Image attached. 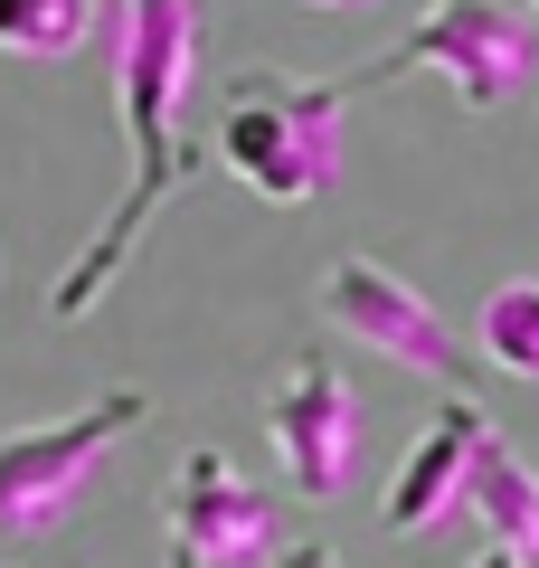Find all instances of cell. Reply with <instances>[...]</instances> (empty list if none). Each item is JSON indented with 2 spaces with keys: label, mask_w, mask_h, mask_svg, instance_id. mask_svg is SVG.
<instances>
[{
  "label": "cell",
  "mask_w": 539,
  "mask_h": 568,
  "mask_svg": "<svg viewBox=\"0 0 539 568\" xmlns=\"http://www.w3.org/2000/svg\"><path fill=\"white\" fill-rule=\"evenodd\" d=\"M114 10V104H123V200L104 209V227L77 246L58 284H48V313L58 323H85V313L114 294V275L133 265L142 227L171 209V190H190L200 171V142H190V95H200V39L209 10L200 0H104Z\"/></svg>",
  "instance_id": "1"
},
{
  "label": "cell",
  "mask_w": 539,
  "mask_h": 568,
  "mask_svg": "<svg viewBox=\"0 0 539 568\" xmlns=\"http://www.w3.org/2000/svg\"><path fill=\"white\" fill-rule=\"evenodd\" d=\"M340 114H350L340 77H237L218 104L209 152L265 209H303L340 181Z\"/></svg>",
  "instance_id": "2"
},
{
  "label": "cell",
  "mask_w": 539,
  "mask_h": 568,
  "mask_svg": "<svg viewBox=\"0 0 539 568\" xmlns=\"http://www.w3.org/2000/svg\"><path fill=\"white\" fill-rule=\"evenodd\" d=\"M142 417H152L142 388H104V398H85L77 417L10 426V436H0V530H20V540L58 530L67 511H77V493L104 474V455H114Z\"/></svg>",
  "instance_id": "3"
},
{
  "label": "cell",
  "mask_w": 539,
  "mask_h": 568,
  "mask_svg": "<svg viewBox=\"0 0 539 568\" xmlns=\"http://www.w3.org/2000/svg\"><path fill=\"white\" fill-rule=\"evenodd\" d=\"M530 58H539V29L520 20L511 0H436L417 29H407L398 48H379V58L359 67V77H340L359 95V85H398V77H445L474 114H492V104H511L520 85H530Z\"/></svg>",
  "instance_id": "4"
},
{
  "label": "cell",
  "mask_w": 539,
  "mask_h": 568,
  "mask_svg": "<svg viewBox=\"0 0 539 568\" xmlns=\"http://www.w3.org/2000/svg\"><path fill=\"white\" fill-rule=\"evenodd\" d=\"M265 436H275L284 484L303 503H340L359 465V388L332 361H284V379L265 388Z\"/></svg>",
  "instance_id": "5"
},
{
  "label": "cell",
  "mask_w": 539,
  "mask_h": 568,
  "mask_svg": "<svg viewBox=\"0 0 539 568\" xmlns=\"http://www.w3.org/2000/svg\"><path fill=\"white\" fill-rule=\"evenodd\" d=\"M322 313H332V323L350 332L359 351H379V361L417 369V379H464V369H455V332H445V313L426 304L407 275H388L379 256H340L332 275H322Z\"/></svg>",
  "instance_id": "6"
},
{
  "label": "cell",
  "mask_w": 539,
  "mask_h": 568,
  "mask_svg": "<svg viewBox=\"0 0 539 568\" xmlns=\"http://www.w3.org/2000/svg\"><path fill=\"white\" fill-rule=\"evenodd\" d=\"M161 521H171V540L190 549V559H209V568H246V559L275 549V503H265V493L246 484L218 446H200L190 465L171 474Z\"/></svg>",
  "instance_id": "7"
},
{
  "label": "cell",
  "mask_w": 539,
  "mask_h": 568,
  "mask_svg": "<svg viewBox=\"0 0 539 568\" xmlns=\"http://www.w3.org/2000/svg\"><path fill=\"white\" fill-rule=\"evenodd\" d=\"M482 407H464V398H445L436 417H426V436L398 455V474H388V493H379V530L388 540H426V530H445L464 511V474H474V436H482Z\"/></svg>",
  "instance_id": "8"
},
{
  "label": "cell",
  "mask_w": 539,
  "mask_h": 568,
  "mask_svg": "<svg viewBox=\"0 0 539 568\" xmlns=\"http://www.w3.org/2000/svg\"><path fill=\"white\" fill-rule=\"evenodd\" d=\"M464 503H474V521L492 530L501 549H530V559H539V474L520 465V446L501 436V426H482V436H474V474H464Z\"/></svg>",
  "instance_id": "9"
},
{
  "label": "cell",
  "mask_w": 539,
  "mask_h": 568,
  "mask_svg": "<svg viewBox=\"0 0 539 568\" xmlns=\"http://www.w3.org/2000/svg\"><path fill=\"white\" fill-rule=\"evenodd\" d=\"M104 29V0H0V58H77Z\"/></svg>",
  "instance_id": "10"
},
{
  "label": "cell",
  "mask_w": 539,
  "mask_h": 568,
  "mask_svg": "<svg viewBox=\"0 0 539 568\" xmlns=\"http://www.w3.org/2000/svg\"><path fill=\"white\" fill-rule=\"evenodd\" d=\"M482 361L511 379H539V275H511L482 294Z\"/></svg>",
  "instance_id": "11"
},
{
  "label": "cell",
  "mask_w": 539,
  "mask_h": 568,
  "mask_svg": "<svg viewBox=\"0 0 539 568\" xmlns=\"http://www.w3.org/2000/svg\"><path fill=\"white\" fill-rule=\"evenodd\" d=\"M265 568H340V559H332L322 540H303V549H284V559H265Z\"/></svg>",
  "instance_id": "12"
},
{
  "label": "cell",
  "mask_w": 539,
  "mask_h": 568,
  "mask_svg": "<svg viewBox=\"0 0 539 568\" xmlns=\"http://www.w3.org/2000/svg\"><path fill=\"white\" fill-rule=\"evenodd\" d=\"M474 568H539V559H530V549H501V540H492V549H482Z\"/></svg>",
  "instance_id": "13"
},
{
  "label": "cell",
  "mask_w": 539,
  "mask_h": 568,
  "mask_svg": "<svg viewBox=\"0 0 539 568\" xmlns=\"http://www.w3.org/2000/svg\"><path fill=\"white\" fill-rule=\"evenodd\" d=\"M161 568H209V559H190V549H180V540H171V559H161Z\"/></svg>",
  "instance_id": "14"
},
{
  "label": "cell",
  "mask_w": 539,
  "mask_h": 568,
  "mask_svg": "<svg viewBox=\"0 0 539 568\" xmlns=\"http://www.w3.org/2000/svg\"><path fill=\"white\" fill-rule=\"evenodd\" d=\"M303 10H369V0H303Z\"/></svg>",
  "instance_id": "15"
},
{
  "label": "cell",
  "mask_w": 539,
  "mask_h": 568,
  "mask_svg": "<svg viewBox=\"0 0 539 568\" xmlns=\"http://www.w3.org/2000/svg\"><path fill=\"white\" fill-rule=\"evenodd\" d=\"M520 20H530V29H539V0H520Z\"/></svg>",
  "instance_id": "16"
}]
</instances>
